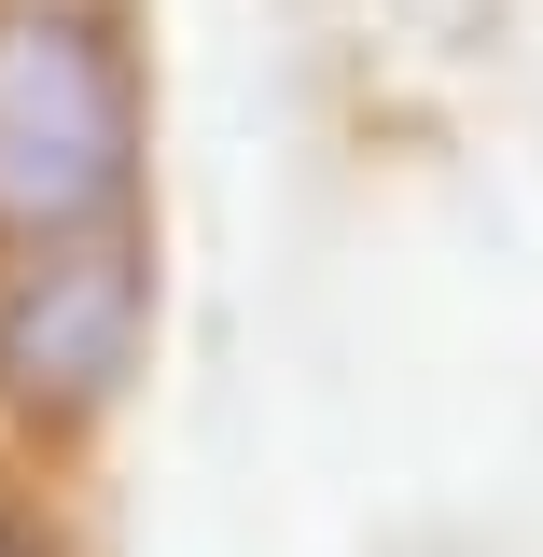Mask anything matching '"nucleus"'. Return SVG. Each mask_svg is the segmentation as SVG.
I'll return each mask as SVG.
<instances>
[{"instance_id": "obj_2", "label": "nucleus", "mask_w": 543, "mask_h": 557, "mask_svg": "<svg viewBox=\"0 0 543 557\" xmlns=\"http://www.w3.org/2000/svg\"><path fill=\"white\" fill-rule=\"evenodd\" d=\"M139 348H153V251L139 223H98V237H42L0 265V405L42 418V432H84L139 391Z\"/></svg>"}, {"instance_id": "obj_1", "label": "nucleus", "mask_w": 543, "mask_h": 557, "mask_svg": "<svg viewBox=\"0 0 543 557\" xmlns=\"http://www.w3.org/2000/svg\"><path fill=\"white\" fill-rule=\"evenodd\" d=\"M139 196V84L84 0H0V251L98 237Z\"/></svg>"}, {"instance_id": "obj_3", "label": "nucleus", "mask_w": 543, "mask_h": 557, "mask_svg": "<svg viewBox=\"0 0 543 557\" xmlns=\"http://www.w3.org/2000/svg\"><path fill=\"white\" fill-rule=\"evenodd\" d=\"M0 557H57V544H42V530H28V516H0Z\"/></svg>"}]
</instances>
